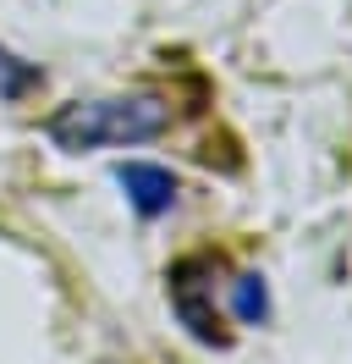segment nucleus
I'll return each mask as SVG.
<instances>
[{
	"instance_id": "nucleus-4",
	"label": "nucleus",
	"mask_w": 352,
	"mask_h": 364,
	"mask_svg": "<svg viewBox=\"0 0 352 364\" xmlns=\"http://www.w3.org/2000/svg\"><path fill=\"white\" fill-rule=\"evenodd\" d=\"M44 89V67L39 61H22L11 45H0V100L6 105H17V100H28V94Z\"/></svg>"
},
{
	"instance_id": "nucleus-1",
	"label": "nucleus",
	"mask_w": 352,
	"mask_h": 364,
	"mask_svg": "<svg viewBox=\"0 0 352 364\" xmlns=\"http://www.w3.org/2000/svg\"><path fill=\"white\" fill-rule=\"evenodd\" d=\"M171 133V105L160 94H110V100H72L44 116V138L83 155V149H110V144H149Z\"/></svg>"
},
{
	"instance_id": "nucleus-2",
	"label": "nucleus",
	"mask_w": 352,
	"mask_h": 364,
	"mask_svg": "<svg viewBox=\"0 0 352 364\" xmlns=\"http://www.w3.org/2000/svg\"><path fill=\"white\" fill-rule=\"evenodd\" d=\"M220 276H231V259L215 254V249L182 254L171 271H165V298H171L176 320L204 348H231V326H226V309H220V293H215Z\"/></svg>"
},
{
	"instance_id": "nucleus-5",
	"label": "nucleus",
	"mask_w": 352,
	"mask_h": 364,
	"mask_svg": "<svg viewBox=\"0 0 352 364\" xmlns=\"http://www.w3.org/2000/svg\"><path fill=\"white\" fill-rule=\"evenodd\" d=\"M226 298H231V315H237L242 326H264V320H270V287H264V276H253V271L231 276Z\"/></svg>"
},
{
	"instance_id": "nucleus-3",
	"label": "nucleus",
	"mask_w": 352,
	"mask_h": 364,
	"mask_svg": "<svg viewBox=\"0 0 352 364\" xmlns=\"http://www.w3.org/2000/svg\"><path fill=\"white\" fill-rule=\"evenodd\" d=\"M116 182L127 188V205L138 210L143 221H160V215L176 205V193H182L176 171L171 166H154V160H127V166H116Z\"/></svg>"
}]
</instances>
